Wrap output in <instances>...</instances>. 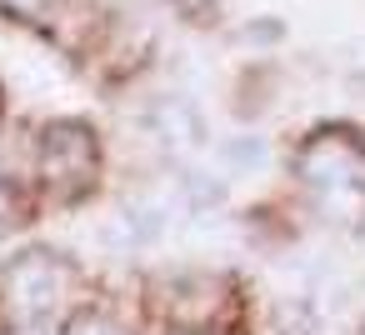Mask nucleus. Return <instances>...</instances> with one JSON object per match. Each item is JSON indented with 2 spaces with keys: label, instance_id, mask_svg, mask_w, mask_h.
<instances>
[{
  "label": "nucleus",
  "instance_id": "nucleus-4",
  "mask_svg": "<svg viewBox=\"0 0 365 335\" xmlns=\"http://www.w3.org/2000/svg\"><path fill=\"white\" fill-rule=\"evenodd\" d=\"M66 335H130V330H125L110 310H81V315H71Z\"/></svg>",
  "mask_w": 365,
  "mask_h": 335
},
{
  "label": "nucleus",
  "instance_id": "nucleus-1",
  "mask_svg": "<svg viewBox=\"0 0 365 335\" xmlns=\"http://www.w3.org/2000/svg\"><path fill=\"white\" fill-rule=\"evenodd\" d=\"M295 170L325 215L345 225H365V145L345 135H315L300 150Z\"/></svg>",
  "mask_w": 365,
  "mask_h": 335
},
{
  "label": "nucleus",
  "instance_id": "nucleus-2",
  "mask_svg": "<svg viewBox=\"0 0 365 335\" xmlns=\"http://www.w3.org/2000/svg\"><path fill=\"white\" fill-rule=\"evenodd\" d=\"M71 290V270L56 260V255H21L11 270H6V295L21 315H46L61 295Z\"/></svg>",
  "mask_w": 365,
  "mask_h": 335
},
{
  "label": "nucleus",
  "instance_id": "nucleus-3",
  "mask_svg": "<svg viewBox=\"0 0 365 335\" xmlns=\"http://www.w3.org/2000/svg\"><path fill=\"white\" fill-rule=\"evenodd\" d=\"M41 170L56 185H81L96 170V140L86 125H51L41 140Z\"/></svg>",
  "mask_w": 365,
  "mask_h": 335
},
{
  "label": "nucleus",
  "instance_id": "nucleus-6",
  "mask_svg": "<svg viewBox=\"0 0 365 335\" xmlns=\"http://www.w3.org/2000/svg\"><path fill=\"white\" fill-rule=\"evenodd\" d=\"M225 160H230V165H240V170H250V165H260V160H265V145H260V140L225 145Z\"/></svg>",
  "mask_w": 365,
  "mask_h": 335
},
{
  "label": "nucleus",
  "instance_id": "nucleus-5",
  "mask_svg": "<svg viewBox=\"0 0 365 335\" xmlns=\"http://www.w3.org/2000/svg\"><path fill=\"white\" fill-rule=\"evenodd\" d=\"M0 6L16 11V16H26V21H51L61 0H0Z\"/></svg>",
  "mask_w": 365,
  "mask_h": 335
}]
</instances>
